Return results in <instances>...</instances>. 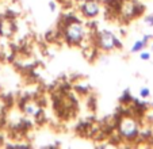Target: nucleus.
Here are the masks:
<instances>
[{
    "label": "nucleus",
    "instance_id": "obj_1",
    "mask_svg": "<svg viewBox=\"0 0 153 149\" xmlns=\"http://www.w3.org/2000/svg\"><path fill=\"white\" fill-rule=\"evenodd\" d=\"M118 133L125 140H133L138 133V122L133 117H122L118 123Z\"/></svg>",
    "mask_w": 153,
    "mask_h": 149
},
{
    "label": "nucleus",
    "instance_id": "obj_2",
    "mask_svg": "<svg viewBox=\"0 0 153 149\" xmlns=\"http://www.w3.org/2000/svg\"><path fill=\"white\" fill-rule=\"evenodd\" d=\"M65 38L69 43H80L84 38V26L79 20H71L65 26Z\"/></svg>",
    "mask_w": 153,
    "mask_h": 149
},
{
    "label": "nucleus",
    "instance_id": "obj_3",
    "mask_svg": "<svg viewBox=\"0 0 153 149\" xmlns=\"http://www.w3.org/2000/svg\"><path fill=\"white\" fill-rule=\"evenodd\" d=\"M98 43L100 45L102 49H106V50H111L115 46H118V39L111 34L110 31H102L98 35Z\"/></svg>",
    "mask_w": 153,
    "mask_h": 149
},
{
    "label": "nucleus",
    "instance_id": "obj_4",
    "mask_svg": "<svg viewBox=\"0 0 153 149\" xmlns=\"http://www.w3.org/2000/svg\"><path fill=\"white\" fill-rule=\"evenodd\" d=\"M81 12L87 18H94L100 12V4L96 0H85L81 6Z\"/></svg>",
    "mask_w": 153,
    "mask_h": 149
},
{
    "label": "nucleus",
    "instance_id": "obj_5",
    "mask_svg": "<svg viewBox=\"0 0 153 149\" xmlns=\"http://www.w3.org/2000/svg\"><path fill=\"white\" fill-rule=\"evenodd\" d=\"M22 110L25 111V114L31 115V117H37L41 112V104L35 99H26L22 103Z\"/></svg>",
    "mask_w": 153,
    "mask_h": 149
},
{
    "label": "nucleus",
    "instance_id": "obj_6",
    "mask_svg": "<svg viewBox=\"0 0 153 149\" xmlns=\"http://www.w3.org/2000/svg\"><path fill=\"white\" fill-rule=\"evenodd\" d=\"M138 7L134 1L131 0H125L123 3L121 4V8H119V12L123 18H133L137 15V11H138Z\"/></svg>",
    "mask_w": 153,
    "mask_h": 149
},
{
    "label": "nucleus",
    "instance_id": "obj_7",
    "mask_svg": "<svg viewBox=\"0 0 153 149\" xmlns=\"http://www.w3.org/2000/svg\"><path fill=\"white\" fill-rule=\"evenodd\" d=\"M14 30L15 26L11 19H8V18L0 19V35L1 37H11L14 34Z\"/></svg>",
    "mask_w": 153,
    "mask_h": 149
},
{
    "label": "nucleus",
    "instance_id": "obj_8",
    "mask_svg": "<svg viewBox=\"0 0 153 149\" xmlns=\"http://www.w3.org/2000/svg\"><path fill=\"white\" fill-rule=\"evenodd\" d=\"M148 39H149V37H145L144 39H140V41H136L134 42V45L131 46V52L133 53H137V52H141L142 49L145 48V46L148 45Z\"/></svg>",
    "mask_w": 153,
    "mask_h": 149
},
{
    "label": "nucleus",
    "instance_id": "obj_9",
    "mask_svg": "<svg viewBox=\"0 0 153 149\" xmlns=\"http://www.w3.org/2000/svg\"><path fill=\"white\" fill-rule=\"evenodd\" d=\"M150 95V89L146 88V87H144V88L140 89V96L142 98V99H145V98H148Z\"/></svg>",
    "mask_w": 153,
    "mask_h": 149
},
{
    "label": "nucleus",
    "instance_id": "obj_10",
    "mask_svg": "<svg viewBox=\"0 0 153 149\" xmlns=\"http://www.w3.org/2000/svg\"><path fill=\"white\" fill-rule=\"evenodd\" d=\"M140 58H141L142 61H148V60H150V53H149V52H142V50H141Z\"/></svg>",
    "mask_w": 153,
    "mask_h": 149
},
{
    "label": "nucleus",
    "instance_id": "obj_11",
    "mask_svg": "<svg viewBox=\"0 0 153 149\" xmlns=\"http://www.w3.org/2000/svg\"><path fill=\"white\" fill-rule=\"evenodd\" d=\"M49 7H50V11H52V12H56V11H57V6H56L54 1H50V3H49Z\"/></svg>",
    "mask_w": 153,
    "mask_h": 149
},
{
    "label": "nucleus",
    "instance_id": "obj_12",
    "mask_svg": "<svg viewBox=\"0 0 153 149\" xmlns=\"http://www.w3.org/2000/svg\"><path fill=\"white\" fill-rule=\"evenodd\" d=\"M145 23H146V25H149V26H153V16L145 18Z\"/></svg>",
    "mask_w": 153,
    "mask_h": 149
}]
</instances>
